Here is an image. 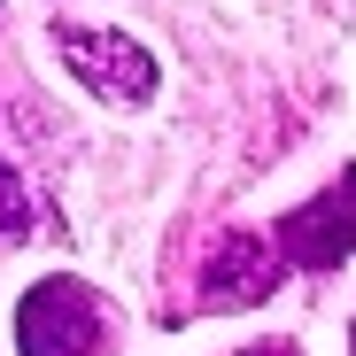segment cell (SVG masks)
<instances>
[{"mask_svg": "<svg viewBox=\"0 0 356 356\" xmlns=\"http://www.w3.org/2000/svg\"><path fill=\"white\" fill-rule=\"evenodd\" d=\"M54 54L70 63V78L108 101V108H147L155 101V54L124 31H108V24H70V16H54Z\"/></svg>", "mask_w": 356, "mask_h": 356, "instance_id": "cell-2", "label": "cell"}, {"mask_svg": "<svg viewBox=\"0 0 356 356\" xmlns=\"http://www.w3.org/2000/svg\"><path fill=\"white\" fill-rule=\"evenodd\" d=\"M271 286H279L271 248L256 241V232H232V241L217 248V264H209V279H202V302L209 310H248V302H264Z\"/></svg>", "mask_w": 356, "mask_h": 356, "instance_id": "cell-4", "label": "cell"}, {"mask_svg": "<svg viewBox=\"0 0 356 356\" xmlns=\"http://www.w3.org/2000/svg\"><path fill=\"white\" fill-rule=\"evenodd\" d=\"M24 225H31V202H24V178L0 163V241H24Z\"/></svg>", "mask_w": 356, "mask_h": 356, "instance_id": "cell-5", "label": "cell"}, {"mask_svg": "<svg viewBox=\"0 0 356 356\" xmlns=\"http://www.w3.org/2000/svg\"><path fill=\"white\" fill-rule=\"evenodd\" d=\"M16 348L24 356H108L116 348V310L78 279H39L16 302Z\"/></svg>", "mask_w": 356, "mask_h": 356, "instance_id": "cell-1", "label": "cell"}, {"mask_svg": "<svg viewBox=\"0 0 356 356\" xmlns=\"http://www.w3.org/2000/svg\"><path fill=\"white\" fill-rule=\"evenodd\" d=\"M356 248V170L341 178V202H310V209H294L279 225V256L286 264H302V271H333L341 256Z\"/></svg>", "mask_w": 356, "mask_h": 356, "instance_id": "cell-3", "label": "cell"}]
</instances>
